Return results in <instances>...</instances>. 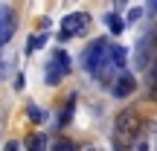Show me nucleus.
<instances>
[{
	"mask_svg": "<svg viewBox=\"0 0 157 151\" xmlns=\"http://www.w3.org/2000/svg\"><path fill=\"white\" fill-rule=\"evenodd\" d=\"M125 61H128V50H125L122 44H108V52L105 58L99 61V67H96V81L102 84V87H111L113 78H117L119 70H125Z\"/></svg>",
	"mask_w": 157,
	"mask_h": 151,
	"instance_id": "nucleus-1",
	"label": "nucleus"
},
{
	"mask_svg": "<svg viewBox=\"0 0 157 151\" xmlns=\"http://www.w3.org/2000/svg\"><path fill=\"white\" fill-rule=\"evenodd\" d=\"M140 128H143L140 113H137L134 108H125V111L117 116V122H113V145H117V148L131 145L134 137L140 134Z\"/></svg>",
	"mask_w": 157,
	"mask_h": 151,
	"instance_id": "nucleus-2",
	"label": "nucleus"
},
{
	"mask_svg": "<svg viewBox=\"0 0 157 151\" xmlns=\"http://www.w3.org/2000/svg\"><path fill=\"white\" fill-rule=\"evenodd\" d=\"M70 76V55L64 50H56V55L47 61V70H44V81L47 84H58Z\"/></svg>",
	"mask_w": 157,
	"mask_h": 151,
	"instance_id": "nucleus-3",
	"label": "nucleus"
},
{
	"mask_svg": "<svg viewBox=\"0 0 157 151\" xmlns=\"http://www.w3.org/2000/svg\"><path fill=\"white\" fill-rule=\"evenodd\" d=\"M87 29H90V15H87V12H70V15L61 21L58 38L67 41V38H76V35H84Z\"/></svg>",
	"mask_w": 157,
	"mask_h": 151,
	"instance_id": "nucleus-4",
	"label": "nucleus"
},
{
	"mask_svg": "<svg viewBox=\"0 0 157 151\" xmlns=\"http://www.w3.org/2000/svg\"><path fill=\"white\" fill-rule=\"evenodd\" d=\"M105 52H108V41L96 38V41H90V44L84 47V52L78 55V64H82L87 73H96V67H99V61L105 58Z\"/></svg>",
	"mask_w": 157,
	"mask_h": 151,
	"instance_id": "nucleus-5",
	"label": "nucleus"
},
{
	"mask_svg": "<svg viewBox=\"0 0 157 151\" xmlns=\"http://www.w3.org/2000/svg\"><path fill=\"white\" fill-rule=\"evenodd\" d=\"M157 58V35H143L140 41H137V52H134V64L140 70H148V64H151Z\"/></svg>",
	"mask_w": 157,
	"mask_h": 151,
	"instance_id": "nucleus-6",
	"label": "nucleus"
},
{
	"mask_svg": "<svg viewBox=\"0 0 157 151\" xmlns=\"http://www.w3.org/2000/svg\"><path fill=\"white\" fill-rule=\"evenodd\" d=\"M17 29V17H15V9L12 6H0V47H6L12 41Z\"/></svg>",
	"mask_w": 157,
	"mask_h": 151,
	"instance_id": "nucleus-7",
	"label": "nucleus"
},
{
	"mask_svg": "<svg viewBox=\"0 0 157 151\" xmlns=\"http://www.w3.org/2000/svg\"><path fill=\"white\" fill-rule=\"evenodd\" d=\"M134 90H137V78L131 73H125V70H119L117 78H113V84H111V93L117 96V99H125V96H131Z\"/></svg>",
	"mask_w": 157,
	"mask_h": 151,
	"instance_id": "nucleus-8",
	"label": "nucleus"
},
{
	"mask_svg": "<svg viewBox=\"0 0 157 151\" xmlns=\"http://www.w3.org/2000/svg\"><path fill=\"white\" fill-rule=\"evenodd\" d=\"M105 21H108V29H111V35H119V32L125 29V21L117 15V12H111V15H108Z\"/></svg>",
	"mask_w": 157,
	"mask_h": 151,
	"instance_id": "nucleus-9",
	"label": "nucleus"
},
{
	"mask_svg": "<svg viewBox=\"0 0 157 151\" xmlns=\"http://www.w3.org/2000/svg\"><path fill=\"white\" fill-rule=\"evenodd\" d=\"M44 44H47V35H44V32H41V35H29V41H26V52L41 50Z\"/></svg>",
	"mask_w": 157,
	"mask_h": 151,
	"instance_id": "nucleus-10",
	"label": "nucleus"
},
{
	"mask_svg": "<svg viewBox=\"0 0 157 151\" xmlns=\"http://www.w3.org/2000/svg\"><path fill=\"white\" fill-rule=\"evenodd\" d=\"M73 102H76V96H70L67 105H64V111H61V119H58V125H67L70 119H73Z\"/></svg>",
	"mask_w": 157,
	"mask_h": 151,
	"instance_id": "nucleus-11",
	"label": "nucleus"
},
{
	"mask_svg": "<svg viewBox=\"0 0 157 151\" xmlns=\"http://www.w3.org/2000/svg\"><path fill=\"white\" fill-rule=\"evenodd\" d=\"M26 116L32 119V122H44V119H47V113L41 111L38 105H29V108H26Z\"/></svg>",
	"mask_w": 157,
	"mask_h": 151,
	"instance_id": "nucleus-12",
	"label": "nucleus"
},
{
	"mask_svg": "<svg viewBox=\"0 0 157 151\" xmlns=\"http://www.w3.org/2000/svg\"><path fill=\"white\" fill-rule=\"evenodd\" d=\"M47 145H50V140L41 137V134H35V137H29V140H26V148H47Z\"/></svg>",
	"mask_w": 157,
	"mask_h": 151,
	"instance_id": "nucleus-13",
	"label": "nucleus"
},
{
	"mask_svg": "<svg viewBox=\"0 0 157 151\" xmlns=\"http://www.w3.org/2000/svg\"><path fill=\"white\" fill-rule=\"evenodd\" d=\"M148 99L157 102V67H151V81H148Z\"/></svg>",
	"mask_w": 157,
	"mask_h": 151,
	"instance_id": "nucleus-14",
	"label": "nucleus"
},
{
	"mask_svg": "<svg viewBox=\"0 0 157 151\" xmlns=\"http://www.w3.org/2000/svg\"><path fill=\"white\" fill-rule=\"evenodd\" d=\"M56 148H67V151H70V148H76V145H73L70 140H56Z\"/></svg>",
	"mask_w": 157,
	"mask_h": 151,
	"instance_id": "nucleus-15",
	"label": "nucleus"
},
{
	"mask_svg": "<svg viewBox=\"0 0 157 151\" xmlns=\"http://www.w3.org/2000/svg\"><path fill=\"white\" fill-rule=\"evenodd\" d=\"M140 15H143V9H131V15H128V23H134Z\"/></svg>",
	"mask_w": 157,
	"mask_h": 151,
	"instance_id": "nucleus-16",
	"label": "nucleus"
}]
</instances>
